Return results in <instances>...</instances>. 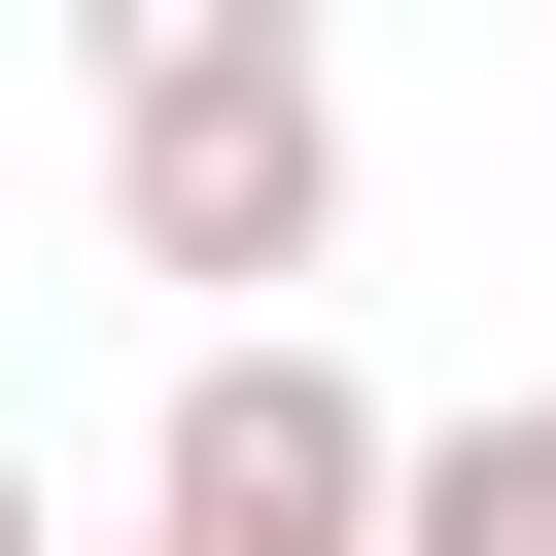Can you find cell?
Segmentation results:
<instances>
[{
    "mask_svg": "<svg viewBox=\"0 0 556 556\" xmlns=\"http://www.w3.org/2000/svg\"><path fill=\"white\" fill-rule=\"evenodd\" d=\"M104 243L208 278V348H278V278L348 243V70H313V0H104Z\"/></svg>",
    "mask_w": 556,
    "mask_h": 556,
    "instance_id": "obj_1",
    "label": "cell"
},
{
    "mask_svg": "<svg viewBox=\"0 0 556 556\" xmlns=\"http://www.w3.org/2000/svg\"><path fill=\"white\" fill-rule=\"evenodd\" d=\"M382 486H417V417L278 313V348H174V417H139V556H382Z\"/></svg>",
    "mask_w": 556,
    "mask_h": 556,
    "instance_id": "obj_2",
    "label": "cell"
},
{
    "mask_svg": "<svg viewBox=\"0 0 556 556\" xmlns=\"http://www.w3.org/2000/svg\"><path fill=\"white\" fill-rule=\"evenodd\" d=\"M382 556H556V382H486V417H417V486H382Z\"/></svg>",
    "mask_w": 556,
    "mask_h": 556,
    "instance_id": "obj_3",
    "label": "cell"
},
{
    "mask_svg": "<svg viewBox=\"0 0 556 556\" xmlns=\"http://www.w3.org/2000/svg\"><path fill=\"white\" fill-rule=\"evenodd\" d=\"M0 556H70V486H35V452H0Z\"/></svg>",
    "mask_w": 556,
    "mask_h": 556,
    "instance_id": "obj_4",
    "label": "cell"
}]
</instances>
